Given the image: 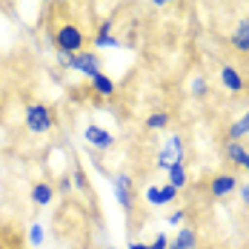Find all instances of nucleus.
I'll list each match as a JSON object with an SVG mask.
<instances>
[{"instance_id": "14", "label": "nucleus", "mask_w": 249, "mask_h": 249, "mask_svg": "<svg viewBox=\"0 0 249 249\" xmlns=\"http://www.w3.org/2000/svg\"><path fill=\"white\" fill-rule=\"evenodd\" d=\"M166 178H169L166 183H169V186H175V189L180 192V189H183V186L189 183V172H186V163H175L172 169L166 172Z\"/></svg>"}, {"instance_id": "11", "label": "nucleus", "mask_w": 249, "mask_h": 249, "mask_svg": "<svg viewBox=\"0 0 249 249\" xmlns=\"http://www.w3.org/2000/svg\"><path fill=\"white\" fill-rule=\"evenodd\" d=\"M95 46H98V49H118V46H121V40L112 35V20H103V23L98 26Z\"/></svg>"}, {"instance_id": "31", "label": "nucleus", "mask_w": 249, "mask_h": 249, "mask_svg": "<svg viewBox=\"0 0 249 249\" xmlns=\"http://www.w3.org/2000/svg\"><path fill=\"white\" fill-rule=\"evenodd\" d=\"M57 3H72V0H57Z\"/></svg>"}, {"instance_id": "3", "label": "nucleus", "mask_w": 249, "mask_h": 249, "mask_svg": "<svg viewBox=\"0 0 249 249\" xmlns=\"http://www.w3.org/2000/svg\"><path fill=\"white\" fill-rule=\"evenodd\" d=\"M175 163H186V143L180 135H169L166 146L158 152V169L160 172H169Z\"/></svg>"}, {"instance_id": "7", "label": "nucleus", "mask_w": 249, "mask_h": 249, "mask_svg": "<svg viewBox=\"0 0 249 249\" xmlns=\"http://www.w3.org/2000/svg\"><path fill=\"white\" fill-rule=\"evenodd\" d=\"M83 141H86L89 146L100 149V152H106V149H112V146H115V135H112L109 129L98 126V124H89L86 129H83Z\"/></svg>"}, {"instance_id": "8", "label": "nucleus", "mask_w": 249, "mask_h": 249, "mask_svg": "<svg viewBox=\"0 0 249 249\" xmlns=\"http://www.w3.org/2000/svg\"><path fill=\"white\" fill-rule=\"evenodd\" d=\"M221 83L226 86V92H229V95H241V92H244V86H247V83H244V77H241V72H238L232 63H224V66H221Z\"/></svg>"}, {"instance_id": "17", "label": "nucleus", "mask_w": 249, "mask_h": 249, "mask_svg": "<svg viewBox=\"0 0 249 249\" xmlns=\"http://www.w3.org/2000/svg\"><path fill=\"white\" fill-rule=\"evenodd\" d=\"M169 126V112H152L146 118V129L149 132H163Z\"/></svg>"}, {"instance_id": "32", "label": "nucleus", "mask_w": 249, "mask_h": 249, "mask_svg": "<svg viewBox=\"0 0 249 249\" xmlns=\"http://www.w3.org/2000/svg\"><path fill=\"white\" fill-rule=\"evenodd\" d=\"M106 249H121V247H106Z\"/></svg>"}, {"instance_id": "19", "label": "nucleus", "mask_w": 249, "mask_h": 249, "mask_svg": "<svg viewBox=\"0 0 249 249\" xmlns=\"http://www.w3.org/2000/svg\"><path fill=\"white\" fill-rule=\"evenodd\" d=\"M143 198H146L149 206H166V203H163V195H160V186H146Z\"/></svg>"}, {"instance_id": "24", "label": "nucleus", "mask_w": 249, "mask_h": 249, "mask_svg": "<svg viewBox=\"0 0 249 249\" xmlns=\"http://www.w3.org/2000/svg\"><path fill=\"white\" fill-rule=\"evenodd\" d=\"M166 247H169V235H163V232H158L155 241L149 244V249H166Z\"/></svg>"}, {"instance_id": "1", "label": "nucleus", "mask_w": 249, "mask_h": 249, "mask_svg": "<svg viewBox=\"0 0 249 249\" xmlns=\"http://www.w3.org/2000/svg\"><path fill=\"white\" fill-rule=\"evenodd\" d=\"M23 124L32 135H46L54 126V115H52L49 106H43V103H29L23 112Z\"/></svg>"}, {"instance_id": "15", "label": "nucleus", "mask_w": 249, "mask_h": 249, "mask_svg": "<svg viewBox=\"0 0 249 249\" xmlns=\"http://www.w3.org/2000/svg\"><path fill=\"white\" fill-rule=\"evenodd\" d=\"M226 135H229V141H244V138L249 135V112H244L235 124L229 126V132H226Z\"/></svg>"}, {"instance_id": "29", "label": "nucleus", "mask_w": 249, "mask_h": 249, "mask_svg": "<svg viewBox=\"0 0 249 249\" xmlns=\"http://www.w3.org/2000/svg\"><path fill=\"white\" fill-rule=\"evenodd\" d=\"M155 6H169V3H175V0H152Z\"/></svg>"}, {"instance_id": "28", "label": "nucleus", "mask_w": 249, "mask_h": 249, "mask_svg": "<svg viewBox=\"0 0 249 249\" xmlns=\"http://www.w3.org/2000/svg\"><path fill=\"white\" fill-rule=\"evenodd\" d=\"M241 169H247V172H249V152L244 155V160H241Z\"/></svg>"}, {"instance_id": "6", "label": "nucleus", "mask_w": 249, "mask_h": 249, "mask_svg": "<svg viewBox=\"0 0 249 249\" xmlns=\"http://www.w3.org/2000/svg\"><path fill=\"white\" fill-rule=\"evenodd\" d=\"M238 186H241V178L235 172H218L209 180V195L212 198H229Z\"/></svg>"}, {"instance_id": "2", "label": "nucleus", "mask_w": 249, "mask_h": 249, "mask_svg": "<svg viewBox=\"0 0 249 249\" xmlns=\"http://www.w3.org/2000/svg\"><path fill=\"white\" fill-rule=\"evenodd\" d=\"M60 63L69 66V69H75V72H80V75H86L89 80L95 75H100V66H103L95 52H75V54H63L60 52Z\"/></svg>"}, {"instance_id": "13", "label": "nucleus", "mask_w": 249, "mask_h": 249, "mask_svg": "<svg viewBox=\"0 0 249 249\" xmlns=\"http://www.w3.org/2000/svg\"><path fill=\"white\" fill-rule=\"evenodd\" d=\"M92 92L98 95V98H103V100H109V98H115V80L109 75H95L92 77Z\"/></svg>"}, {"instance_id": "23", "label": "nucleus", "mask_w": 249, "mask_h": 249, "mask_svg": "<svg viewBox=\"0 0 249 249\" xmlns=\"http://www.w3.org/2000/svg\"><path fill=\"white\" fill-rule=\"evenodd\" d=\"M160 195H163V203H175V200H178V189L169 186V183H163V186H160Z\"/></svg>"}, {"instance_id": "21", "label": "nucleus", "mask_w": 249, "mask_h": 249, "mask_svg": "<svg viewBox=\"0 0 249 249\" xmlns=\"http://www.w3.org/2000/svg\"><path fill=\"white\" fill-rule=\"evenodd\" d=\"M72 186L75 189H89V180H86V175L80 166H75V172H72Z\"/></svg>"}, {"instance_id": "18", "label": "nucleus", "mask_w": 249, "mask_h": 249, "mask_svg": "<svg viewBox=\"0 0 249 249\" xmlns=\"http://www.w3.org/2000/svg\"><path fill=\"white\" fill-rule=\"evenodd\" d=\"M189 92H192L195 98H206V92H209V83H206V77H203V75H195V77H192V83H189Z\"/></svg>"}, {"instance_id": "26", "label": "nucleus", "mask_w": 249, "mask_h": 249, "mask_svg": "<svg viewBox=\"0 0 249 249\" xmlns=\"http://www.w3.org/2000/svg\"><path fill=\"white\" fill-rule=\"evenodd\" d=\"M126 249H149V244H143V241H129Z\"/></svg>"}, {"instance_id": "16", "label": "nucleus", "mask_w": 249, "mask_h": 249, "mask_svg": "<svg viewBox=\"0 0 249 249\" xmlns=\"http://www.w3.org/2000/svg\"><path fill=\"white\" fill-rule=\"evenodd\" d=\"M224 155L235 163V166H241V160H244V155H247V149H244V143L241 141H226L224 146Z\"/></svg>"}, {"instance_id": "12", "label": "nucleus", "mask_w": 249, "mask_h": 249, "mask_svg": "<svg viewBox=\"0 0 249 249\" xmlns=\"http://www.w3.org/2000/svg\"><path fill=\"white\" fill-rule=\"evenodd\" d=\"M232 49L241 52V54L249 52V18H241L238 29L232 32Z\"/></svg>"}, {"instance_id": "33", "label": "nucleus", "mask_w": 249, "mask_h": 249, "mask_svg": "<svg viewBox=\"0 0 249 249\" xmlns=\"http://www.w3.org/2000/svg\"><path fill=\"white\" fill-rule=\"evenodd\" d=\"M43 3H49V0H43Z\"/></svg>"}, {"instance_id": "10", "label": "nucleus", "mask_w": 249, "mask_h": 249, "mask_svg": "<svg viewBox=\"0 0 249 249\" xmlns=\"http://www.w3.org/2000/svg\"><path fill=\"white\" fill-rule=\"evenodd\" d=\"M166 249H198V235L192 226H180L178 235L169 238V247Z\"/></svg>"}, {"instance_id": "4", "label": "nucleus", "mask_w": 249, "mask_h": 249, "mask_svg": "<svg viewBox=\"0 0 249 249\" xmlns=\"http://www.w3.org/2000/svg\"><path fill=\"white\" fill-rule=\"evenodd\" d=\"M83 43H86V37H83L80 26H75V23H63L54 32V46H57V52H63V54L83 52Z\"/></svg>"}, {"instance_id": "27", "label": "nucleus", "mask_w": 249, "mask_h": 249, "mask_svg": "<svg viewBox=\"0 0 249 249\" xmlns=\"http://www.w3.org/2000/svg\"><path fill=\"white\" fill-rule=\"evenodd\" d=\"M60 189L69 192V189H72V178H63V180H60Z\"/></svg>"}, {"instance_id": "22", "label": "nucleus", "mask_w": 249, "mask_h": 249, "mask_svg": "<svg viewBox=\"0 0 249 249\" xmlns=\"http://www.w3.org/2000/svg\"><path fill=\"white\" fill-rule=\"evenodd\" d=\"M183 221H186V212H183V209H172V212L166 215V224L169 226H178V224H183Z\"/></svg>"}, {"instance_id": "25", "label": "nucleus", "mask_w": 249, "mask_h": 249, "mask_svg": "<svg viewBox=\"0 0 249 249\" xmlns=\"http://www.w3.org/2000/svg\"><path fill=\"white\" fill-rule=\"evenodd\" d=\"M238 189H241V203H244V206H249V183L238 186Z\"/></svg>"}, {"instance_id": "30", "label": "nucleus", "mask_w": 249, "mask_h": 249, "mask_svg": "<svg viewBox=\"0 0 249 249\" xmlns=\"http://www.w3.org/2000/svg\"><path fill=\"white\" fill-rule=\"evenodd\" d=\"M244 92H247V95H249V83H247V86H244Z\"/></svg>"}, {"instance_id": "5", "label": "nucleus", "mask_w": 249, "mask_h": 249, "mask_svg": "<svg viewBox=\"0 0 249 249\" xmlns=\"http://www.w3.org/2000/svg\"><path fill=\"white\" fill-rule=\"evenodd\" d=\"M112 192H115L118 206L124 209V215H129L132 206H135V183H132V175H126V172L115 175L112 178Z\"/></svg>"}, {"instance_id": "20", "label": "nucleus", "mask_w": 249, "mask_h": 249, "mask_svg": "<svg viewBox=\"0 0 249 249\" xmlns=\"http://www.w3.org/2000/svg\"><path fill=\"white\" fill-rule=\"evenodd\" d=\"M43 238H46V235H43V224H32L29 226V244H32V247H40Z\"/></svg>"}, {"instance_id": "9", "label": "nucleus", "mask_w": 249, "mask_h": 249, "mask_svg": "<svg viewBox=\"0 0 249 249\" xmlns=\"http://www.w3.org/2000/svg\"><path fill=\"white\" fill-rule=\"evenodd\" d=\"M29 198H32V203H35L37 209H46L52 203V198H54V186H52L49 180H37V183L32 186Z\"/></svg>"}]
</instances>
